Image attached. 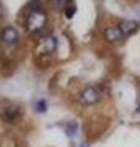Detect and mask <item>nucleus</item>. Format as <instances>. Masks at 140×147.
Returning <instances> with one entry per match:
<instances>
[{
    "instance_id": "nucleus-1",
    "label": "nucleus",
    "mask_w": 140,
    "mask_h": 147,
    "mask_svg": "<svg viewBox=\"0 0 140 147\" xmlns=\"http://www.w3.org/2000/svg\"><path fill=\"white\" fill-rule=\"evenodd\" d=\"M47 21V17L44 15V12H42L41 10L38 11H31V13L27 17L26 21V27L29 32L31 33H36V32L41 31L44 27Z\"/></svg>"
},
{
    "instance_id": "nucleus-2",
    "label": "nucleus",
    "mask_w": 140,
    "mask_h": 147,
    "mask_svg": "<svg viewBox=\"0 0 140 147\" xmlns=\"http://www.w3.org/2000/svg\"><path fill=\"white\" fill-rule=\"evenodd\" d=\"M101 98V91L100 88L97 87H86L81 93H80V97H79V100L80 103L84 105H91V104H95L100 100Z\"/></svg>"
},
{
    "instance_id": "nucleus-3",
    "label": "nucleus",
    "mask_w": 140,
    "mask_h": 147,
    "mask_svg": "<svg viewBox=\"0 0 140 147\" xmlns=\"http://www.w3.org/2000/svg\"><path fill=\"white\" fill-rule=\"evenodd\" d=\"M21 117V109L16 104H10L5 107V109L3 110L1 118L4 121H6L7 124H15Z\"/></svg>"
},
{
    "instance_id": "nucleus-4",
    "label": "nucleus",
    "mask_w": 140,
    "mask_h": 147,
    "mask_svg": "<svg viewBox=\"0 0 140 147\" xmlns=\"http://www.w3.org/2000/svg\"><path fill=\"white\" fill-rule=\"evenodd\" d=\"M1 39H3L4 43H6L9 45L15 44L17 42V39H18L17 31L11 26L5 27V28L3 30V32H1Z\"/></svg>"
},
{
    "instance_id": "nucleus-5",
    "label": "nucleus",
    "mask_w": 140,
    "mask_h": 147,
    "mask_svg": "<svg viewBox=\"0 0 140 147\" xmlns=\"http://www.w3.org/2000/svg\"><path fill=\"white\" fill-rule=\"evenodd\" d=\"M55 47H57V40L52 36L44 37L39 42V50L43 54H50L52 52H54Z\"/></svg>"
},
{
    "instance_id": "nucleus-6",
    "label": "nucleus",
    "mask_w": 140,
    "mask_h": 147,
    "mask_svg": "<svg viewBox=\"0 0 140 147\" xmlns=\"http://www.w3.org/2000/svg\"><path fill=\"white\" fill-rule=\"evenodd\" d=\"M106 38L109 40V42H117V40L122 39L124 37V33L120 27H111V28L106 30L105 32Z\"/></svg>"
},
{
    "instance_id": "nucleus-7",
    "label": "nucleus",
    "mask_w": 140,
    "mask_h": 147,
    "mask_svg": "<svg viewBox=\"0 0 140 147\" xmlns=\"http://www.w3.org/2000/svg\"><path fill=\"white\" fill-rule=\"evenodd\" d=\"M119 27L122 28L123 33L125 36V34H129V33H132V32H134L135 30H137L138 25H137V22H134V21H125Z\"/></svg>"
},
{
    "instance_id": "nucleus-8",
    "label": "nucleus",
    "mask_w": 140,
    "mask_h": 147,
    "mask_svg": "<svg viewBox=\"0 0 140 147\" xmlns=\"http://www.w3.org/2000/svg\"><path fill=\"white\" fill-rule=\"evenodd\" d=\"M35 109H36V112L37 113H46L47 112V103H46V100L44 99H39L38 102H36L35 104Z\"/></svg>"
},
{
    "instance_id": "nucleus-9",
    "label": "nucleus",
    "mask_w": 140,
    "mask_h": 147,
    "mask_svg": "<svg viewBox=\"0 0 140 147\" xmlns=\"http://www.w3.org/2000/svg\"><path fill=\"white\" fill-rule=\"evenodd\" d=\"M49 1L52 7L55 9V10H62L67 5V0H49Z\"/></svg>"
},
{
    "instance_id": "nucleus-10",
    "label": "nucleus",
    "mask_w": 140,
    "mask_h": 147,
    "mask_svg": "<svg viewBox=\"0 0 140 147\" xmlns=\"http://www.w3.org/2000/svg\"><path fill=\"white\" fill-rule=\"evenodd\" d=\"M75 11H76L75 5H69V6H67V9H65V15H67L68 18H71L73 15L75 13Z\"/></svg>"
},
{
    "instance_id": "nucleus-11",
    "label": "nucleus",
    "mask_w": 140,
    "mask_h": 147,
    "mask_svg": "<svg viewBox=\"0 0 140 147\" xmlns=\"http://www.w3.org/2000/svg\"><path fill=\"white\" fill-rule=\"evenodd\" d=\"M1 15H3V7L0 5V17H1Z\"/></svg>"
},
{
    "instance_id": "nucleus-12",
    "label": "nucleus",
    "mask_w": 140,
    "mask_h": 147,
    "mask_svg": "<svg viewBox=\"0 0 140 147\" xmlns=\"http://www.w3.org/2000/svg\"><path fill=\"white\" fill-rule=\"evenodd\" d=\"M81 147H87V146H85V145H82V146H81Z\"/></svg>"
}]
</instances>
